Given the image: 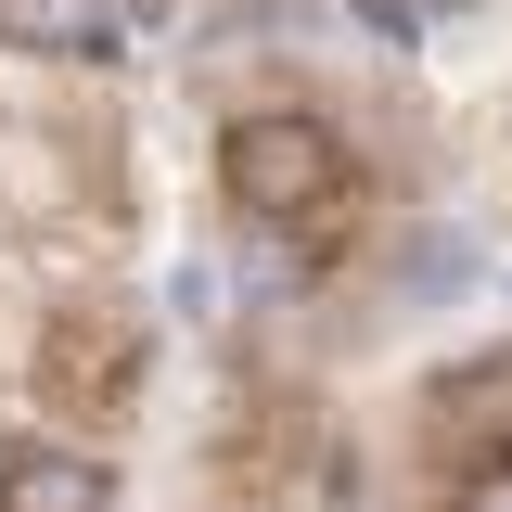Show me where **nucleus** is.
Wrapping results in <instances>:
<instances>
[{
	"instance_id": "f257e3e1",
	"label": "nucleus",
	"mask_w": 512,
	"mask_h": 512,
	"mask_svg": "<svg viewBox=\"0 0 512 512\" xmlns=\"http://www.w3.org/2000/svg\"><path fill=\"white\" fill-rule=\"evenodd\" d=\"M397 512H512V333L448 359L397 436Z\"/></svg>"
}]
</instances>
